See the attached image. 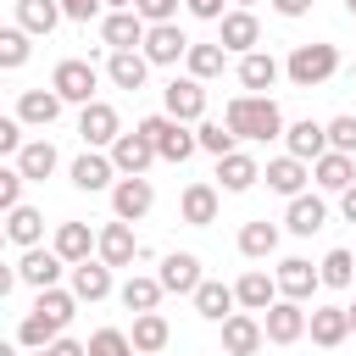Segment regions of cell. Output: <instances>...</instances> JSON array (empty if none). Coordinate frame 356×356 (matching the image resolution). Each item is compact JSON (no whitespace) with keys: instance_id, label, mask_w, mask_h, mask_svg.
Segmentation results:
<instances>
[{"instance_id":"obj_53","label":"cell","mask_w":356,"mask_h":356,"mask_svg":"<svg viewBox=\"0 0 356 356\" xmlns=\"http://www.w3.org/2000/svg\"><path fill=\"white\" fill-rule=\"evenodd\" d=\"M273 11H278V17H306L312 0H273Z\"/></svg>"},{"instance_id":"obj_51","label":"cell","mask_w":356,"mask_h":356,"mask_svg":"<svg viewBox=\"0 0 356 356\" xmlns=\"http://www.w3.org/2000/svg\"><path fill=\"white\" fill-rule=\"evenodd\" d=\"M189 11L195 17H206V22H222L228 11H222V0H189Z\"/></svg>"},{"instance_id":"obj_5","label":"cell","mask_w":356,"mask_h":356,"mask_svg":"<svg viewBox=\"0 0 356 356\" xmlns=\"http://www.w3.org/2000/svg\"><path fill=\"white\" fill-rule=\"evenodd\" d=\"M95 83H100V72H95L89 61H78V56L50 72V89H56L61 100H72V106H89V100H95Z\"/></svg>"},{"instance_id":"obj_11","label":"cell","mask_w":356,"mask_h":356,"mask_svg":"<svg viewBox=\"0 0 356 356\" xmlns=\"http://www.w3.org/2000/svg\"><path fill=\"white\" fill-rule=\"evenodd\" d=\"M261 339H267V328H261L250 312L222 317V350H228V356H256V350H261Z\"/></svg>"},{"instance_id":"obj_10","label":"cell","mask_w":356,"mask_h":356,"mask_svg":"<svg viewBox=\"0 0 356 356\" xmlns=\"http://www.w3.org/2000/svg\"><path fill=\"white\" fill-rule=\"evenodd\" d=\"M273 278H278V295H289V300H312V289L323 284V267H312L306 256H284Z\"/></svg>"},{"instance_id":"obj_28","label":"cell","mask_w":356,"mask_h":356,"mask_svg":"<svg viewBox=\"0 0 356 356\" xmlns=\"http://www.w3.org/2000/svg\"><path fill=\"white\" fill-rule=\"evenodd\" d=\"M167 339H172V328H167L161 312H134V350H139V356L167 350Z\"/></svg>"},{"instance_id":"obj_42","label":"cell","mask_w":356,"mask_h":356,"mask_svg":"<svg viewBox=\"0 0 356 356\" xmlns=\"http://www.w3.org/2000/svg\"><path fill=\"white\" fill-rule=\"evenodd\" d=\"M317 267H323V284H328V289H345V284L356 278V256H350V250H328Z\"/></svg>"},{"instance_id":"obj_37","label":"cell","mask_w":356,"mask_h":356,"mask_svg":"<svg viewBox=\"0 0 356 356\" xmlns=\"http://www.w3.org/2000/svg\"><path fill=\"white\" fill-rule=\"evenodd\" d=\"M239 250H245L250 261H261V256H273V250H278V222H267V217H256V222H245V228H239Z\"/></svg>"},{"instance_id":"obj_36","label":"cell","mask_w":356,"mask_h":356,"mask_svg":"<svg viewBox=\"0 0 356 356\" xmlns=\"http://www.w3.org/2000/svg\"><path fill=\"white\" fill-rule=\"evenodd\" d=\"M284 222H289V234H317V228L328 222V206H323L317 195H295V200H289V217H284Z\"/></svg>"},{"instance_id":"obj_31","label":"cell","mask_w":356,"mask_h":356,"mask_svg":"<svg viewBox=\"0 0 356 356\" xmlns=\"http://www.w3.org/2000/svg\"><path fill=\"white\" fill-rule=\"evenodd\" d=\"M6 239L22 245V250H33V245L44 239V217H39L33 206H11V211H6Z\"/></svg>"},{"instance_id":"obj_40","label":"cell","mask_w":356,"mask_h":356,"mask_svg":"<svg viewBox=\"0 0 356 356\" xmlns=\"http://www.w3.org/2000/svg\"><path fill=\"white\" fill-rule=\"evenodd\" d=\"M222 56H228L222 44H189V56H184V61H189V78H200V83L217 78V72H222Z\"/></svg>"},{"instance_id":"obj_47","label":"cell","mask_w":356,"mask_h":356,"mask_svg":"<svg viewBox=\"0 0 356 356\" xmlns=\"http://www.w3.org/2000/svg\"><path fill=\"white\" fill-rule=\"evenodd\" d=\"M328 150H345V156L356 150V117H334L328 122Z\"/></svg>"},{"instance_id":"obj_18","label":"cell","mask_w":356,"mask_h":356,"mask_svg":"<svg viewBox=\"0 0 356 356\" xmlns=\"http://www.w3.org/2000/svg\"><path fill=\"white\" fill-rule=\"evenodd\" d=\"M134 256H139L134 228H128L122 217H117V222H106V228H100V261H106V267H128Z\"/></svg>"},{"instance_id":"obj_13","label":"cell","mask_w":356,"mask_h":356,"mask_svg":"<svg viewBox=\"0 0 356 356\" xmlns=\"http://www.w3.org/2000/svg\"><path fill=\"white\" fill-rule=\"evenodd\" d=\"M161 150H156V139L150 134H117V145H111V161H117V172H145L150 161H156Z\"/></svg>"},{"instance_id":"obj_20","label":"cell","mask_w":356,"mask_h":356,"mask_svg":"<svg viewBox=\"0 0 356 356\" xmlns=\"http://www.w3.org/2000/svg\"><path fill=\"white\" fill-rule=\"evenodd\" d=\"M61 106H67V100H61L56 89H22L17 117H22V122H33V128H50V122L61 117Z\"/></svg>"},{"instance_id":"obj_45","label":"cell","mask_w":356,"mask_h":356,"mask_svg":"<svg viewBox=\"0 0 356 356\" xmlns=\"http://www.w3.org/2000/svg\"><path fill=\"white\" fill-rule=\"evenodd\" d=\"M28 61V28H6L0 33V67H22Z\"/></svg>"},{"instance_id":"obj_54","label":"cell","mask_w":356,"mask_h":356,"mask_svg":"<svg viewBox=\"0 0 356 356\" xmlns=\"http://www.w3.org/2000/svg\"><path fill=\"white\" fill-rule=\"evenodd\" d=\"M339 211H345V222H356V184L339 195Z\"/></svg>"},{"instance_id":"obj_55","label":"cell","mask_w":356,"mask_h":356,"mask_svg":"<svg viewBox=\"0 0 356 356\" xmlns=\"http://www.w3.org/2000/svg\"><path fill=\"white\" fill-rule=\"evenodd\" d=\"M106 6H117V11H134V0H106Z\"/></svg>"},{"instance_id":"obj_17","label":"cell","mask_w":356,"mask_h":356,"mask_svg":"<svg viewBox=\"0 0 356 356\" xmlns=\"http://www.w3.org/2000/svg\"><path fill=\"white\" fill-rule=\"evenodd\" d=\"M256 178H261L256 156H245V150H228V156H217V184H222L228 195H245Z\"/></svg>"},{"instance_id":"obj_21","label":"cell","mask_w":356,"mask_h":356,"mask_svg":"<svg viewBox=\"0 0 356 356\" xmlns=\"http://www.w3.org/2000/svg\"><path fill=\"white\" fill-rule=\"evenodd\" d=\"M111 178H117V161H111V156H95V150H83V156L72 161V184H78L83 195H95V189H111Z\"/></svg>"},{"instance_id":"obj_49","label":"cell","mask_w":356,"mask_h":356,"mask_svg":"<svg viewBox=\"0 0 356 356\" xmlns=\"http://www.w3.org/2000/svg\"><path fill=\"white\" fill-rule=\"evenodd\" d=\"M0 150H6V156L22 150V117H0Z\"/></svg>"},{"instance_id":"obj_6","label":"cell","mask_w":356,"mask_h":356,"mask_svg":"<svg viewBox=\"0 0 356 356\" xmlns=\"http://www.w3.org/2000/svg\"><path fill=\"white\" fill-rule=\"evenodd\" d=\"M261 328H267V339H273V345H295V339L312 328V317L300 312V300H289V295H284V300H273V306H267Z\"/></svg>"},{"instance_id":"obj_25","label":"cell","mask_w":356,"mask_h":356,"mask_svg":"<svg viewBox=\"0 0 356 356\" xmlns=\"http://www.w3.org/2000/svg\"><path fill=\"white\" fill-rule=\"evenodd\" d=\"M72 295L89 300V306L106 300V295H111V267H106V261H78V267H72Z\"/></svg>"},{"instance_id":"obj_59","label":"cell","mask_w":356,"mask_h":356,"mask_svg":"<svg viewBox=\"0 0 356 356\" xmlns=\"http://www.w3.org/2000/svg\"><path fill=\"white\" fill-rule=\"evenodd\" d=\"M239 6H250V0H239Z\"/></svg>"},{"instance_id":"obj_26","label":"cell","mask_w":356,"mask_h":356,"mask_svg":"<svg viewBox=\"0 0 356 356\" xmlns=\"http://www.w3.org/2000/svg\"><path fill=\"white\" fill-rule=\"evenodd\" d=\"M234 295H239V306H245V312H267V306L278 300V278H267L261 267H250V273L234 284Z\"/></svg>"},{"instance_id":"obj_44","label":"cell","mask_w":356,"mask_h":356,"mask_svg":"<svg viewBox=\"0 0 356 356\" xmlns=\"http://www.w3.org/2000/svg\"><path fill=\"white\" fill-rule=\"evenodd\" d=\"M195 139H200V150H211V156H228L239 134H234L228 122H200V128H195Z\"/></svg>"},{"instance_id":"obj_30","label":"cell","mask_w":356,"mask_h":356,"mask_svg":"<svg viewBox=\"0 0 356 356\" xmlns=\"http://www.w3.org/2000/svg\"><path fill=\"white\" fill-rule=\"evenodd\" d=\"M278 72H284V67H278L273 56H261V50H250V56H239V83H245L250 95H267V89L278 83Z\"/></svg>"},{"instance_id":"obj_50","label":"cell","mask_w":356,"mask_h":356,"mask_svg":"<svg viewBox=\"0 0 356 356\" xmlns=\"http://www.w3.org/2000/svg\"><path fill=\"white\" fill-rule=\"evenodd\" d=\"M100 6H106V0H61V11H67L72 22H89V17L100 11Z\"/></svg>"},{"instance_id":"obj_57","label":"cell","mask_w":356,"mask_h":356,"mask_svg":"<svg viewBox=\"0 0 356 356\" xmlns=\"http://www.w3.org/2000/svg\"><path fill=\"white\" fill-rule=\"evenodd\" d=\"M345 11H350V17H356V0H345Z\"/></svg>"},{"instance_id":"obj_1","label":"cell","mask_w":356,"mask_h":356,"mask_svg":"<svg viewBox=\"0 0 356 356\" xmlns=\"http://www.w3.org/2000/svg\"><path fill=\"white\" fill-rule=\"evenodd\" d=\"M222 122H228L239 139H278V134H284V111H278L273 95H234L228 111H222Z\"/></svg>"},{"instance_id":"obj_56","label":"cell","mask_w":356,"mask_h":356,"mask_svg":"<svg viewBox=\"0 0 356 356\" xmlns=\"http://www.w3.org/2000/svg\"><path fill=\"white\" fill-rule=\"evenodd\" d=\"M345 317H350V334H356V306H345Z\"/></svg>"},{"instance_id":"obj_46","label":"cell","mask_w":356,"mask_h":356,"mask_svg":"<svg viewBox=\"0 0 356 356\" xmlns=\"http://www.w3.org/2000/svg\"><path fill=\"white\" fill-rule=\"evenodd\" d=\"M22 184H28V172L22 167H0V206L11 211V206H22Z\"/></svg>"},{"instance_id":"obj_15","label":"cell","mask_w":356,"mask_h":356,"mask_svg":"<svg viewBox=\"0 0 356 356\" xmlns=\"http://www.w3.org/2000/svg\"><path fill=\"white\" fill-rule=\"evenodd\" d=\"M145 33H150V22H145L139 11H111V17L100 22V39H106L111 50H134V44H145Z\"/></svg>"},{"instance_id":"obj_22","label":"cell","mask_w":356,"mask_h":356,"mask_svg":"<svg viewBox=\"0 0 356 356\" xmlns=\"http://www.w3.org/2000/svg\"><path fill=\"white\" fill-rule=\"evenodd\" d=\"M261 178H267V189H278V195H289V200H295V195H306V178H312V172H306V161H300V156H278V161H267V172H261Z\"/></svg>"},{"instance_id":"obj_38","label":"cell","mask_w":356,"mask_h":356,"mask_svg":"<svg viewBox=\"0 0 356 356\" xmlns=\"http://www.w3.org/2000/svg\"><path fill=\"white\" fill-rule=\"evenodd\" d=\"M17 339H22L28 350H44V345H56V339H61V323H56L50 312H28V317H22V328H17Z\"/></svg>"},{"instance_id":"obj_39","label":"cell","mask_w":356,"mask_h":356,"mask_svg":"<svg viewBox=\"0 0 356 356\" xmlns=\"http://www.w3.org/2000/svg\"><path fill=\"white\" fill-rule=\"evenodd\" d=\"M117 295H122V306H128V312H156V300H161L167 289H161V278H128Z\"/></svg>"},{"instance_id":"obj_23","label":"cell","mask_w":356,"mask_h":356,"mask_svg":"<svg viewBox=\"0 0 356 356\" xmlns=\"http://www.w3.org/2000/svg\"><path fill=\"white\" fill-rule=\"evenodd\" d=\"M312 178H317L323 189L345 195V189L356 184V167H350V156H345V150H328V156H317V161H312Z\"/></svg>"},{"instance_id":"obj_19","label":"cell","mask_w":356,"mask_h":356,"mask_svg":"<svg viewBox=\"0 0 356 356\" xmlns=\"http://www.w3.org/2000/svg\"><path fill=\"white\" fill-rule=\"evenodd\" d=\"M256 39H261V22H256L250 11H228V17H222V39H217L222 50L250 56V50H256Z\"/></svg>"},{"instance_id":"obj_33","label":"cell","mask_w":356,"mask_h":356,"mask_svg":"<svg viewBox=\"0 0 356 356\" xmlns=\"http://www.w3.org/2000/svg\"><path fill=\"white\" fill-rule=\"evenodd\" d=\"M345 334H350V317H345V306H317V312H312V339H317L323 350L345 345Z\"/></svg>"},{"instance_id":"obj_12","label":"cell","mask_w":356,"mask_h":356,"mask_svg":"<svg viewBox=\"0 0 356 356\" xmlns=\"http://www.w3.org/2000/svg\"><path fill=\"white\" fill-rule=\"evenodd\" d=\"M167 111L178 122H200L206 117V83L200 78H172L167 83Z\"/></svg>"},{"instance_id":"obj_27","label":"cell","mask_w":356,"mask_h":356,"mask_svg":"<svg viewBox=\"0 0 356 356\" xmlns=\"http://www.w3.org/2000/svg\"><path fill=\"white\" fill-rule=\"evenodd\" d=\"M234 306H239V295H234L228 284H217V278H206V284L195 289V312H200L206 323H222V317H234Z\"/></svg>"},{"instance_id":"obj_34","label":"cell","mask_w":356,"mask_h":356,"mask_svg":"<svg viewBox=\"0 0 356 356\" xmlns=\"http://www.w3.org/2000/svg\"><path fill=\"white\" fill-rule=\"evenodd\" d=\"M61 17H67L61 0H17V28H28V33H50Z\"/></svg>"},{"instance_id":"obj_58","label":"cell","mask_w":356,"mask_h":356,"mask_svg":"<svg viewBox=\"0 0 356 356\" xmlns=\"http://www.w3.org/2000/svg\"><path fill=\"white\" fill-rule=\"evenodd\" d=\"M33 356H50V350H33Z\"/></svg>"},{"instance_id":"obj_4","label":"cell","mask_w":356,"mask_h":356,"mask_svg":"<svg viewBox=\"0 0 356 356\" xmlns=\"http://www.w3.org/2000/svg\"><path fill=\"white\" fill-rule=\"evenodd\" d=\"M150 206H156V189H150L145 172H122V178L111 184V211H117L122 222H139Z\"/></svg>"},{"instance_id":"obj_35","label":"cell","mask_w":356,"mask_h":356,"mask_svg":"<svg viewBox=\"0 0 356 356\" xmlns=\"http://www.w3.org/2000/svg\"><path fill=\"white\" fill-rule=\"evenodd\" d=\"M17 167L28 172V184H44V178L56 172V145H50V139H33V145H22V150H17Z\"/></svg>"},{"instance_id":"obj_8","label":"cell","mask_w":356,"mask_h":356,"mask_svg":"<svg viewBox=\"0 0 356 356\" xmlns=\"http://www.w3.org/2000/svg\"><path fill=\"white\" fill-rule=\"evenodd\" d=\"M156 278H161V289H167V295H195V289L206 284V278H200V256H195V250H172V256H161V273H156Z\"/></svg>"},{"instance_id":"obj_14","label":"cell","mask_w":356,"mask_h":356,"mask_svg":"<svg viewBox=\"0 0 356 356\" xmlns=\"http://www.w3.org/2000/svg\"><path fill=\"white\" fill-rule=\"evenodd\" d=\"M61 267H72L61 250H22V261H17V273H22V284H33V289H50L56 278H61Z\"/></svg>"},{"instance_id":"obj_29","label":"cell","mask_w":356,"mask_h":356,"mask_svg":"<svg viewBox=\"0 0 356 356\" xmlns=\"http://www.w3.org/2000/svg\"><path fill=\"white\" fill-rule=\"evenodd\" d=\"M106 72H111V83H117V89H145V72H150V56H139V50H111V61H106Z\"/></svg>"},{"instance_id":"obj_52","label":"cell","mask_w":356,"mask_h":356,"mask_svg":"<svg viewBox=\"0 0 356 356\" xmlns=\"http://www.w3.org/2000/svg\"><path fill=\"white\" fill-rule=\"evenodd\" d=\"M50 356H89V345H78V339H56V345H44Z\"/></svg>"},{"instance_id":"obj_3","label":"cell","mask_w":356,"mask_h":356,"mask_svg":"<svg viewBox=\"0 0 356 356\" xmlns=\"http://www.w3.org/2000/svg\"><path fill=\"white\" fill-rule=\"evenodd\" d=\"M139 134H150L156 139V150H161V161H189L195 150H200V139L172 117V111H156V117H145L139 122Z\"/></svg>"},{"instance_id":"obj_2","label":"cell","mask_w":356,"mask_h":356,"mask_svg":"<svg viewBox=\"0 0 356 356\" xmlns=\"http://www.w3.org/2000/svg\"><path fill=\"white\" fill-rule=\"evenodd\" d=\"M284 72H289V83H295V89L328 83V78L339 72V50H334V44H295V50H289V61H284Z\"/></svg>"},{"instance_id":"obj_43","label":"cell","mask_w":356,"mask_h":356,"mask_svg":"<svg viewBox=\"0 0 356 356\" xmlns=\"http://www.w3.org/2000/svg\"><path fill=\"white\" fill-rule=\"evenodd\" d=\"M89 356H134V334H122V328H95V334H89Z\"/></svg>"},{"instance_id":"obj_32","label":"cell","mask_w":356,"mask_h":356,"mask_svg":"<svg viewBox=\"0 0 356 356\" xmlns=\"http://www.w3.org/2000/svg\"><path fill=\"white\" fill-rule=\"evenodd\" d=\"M56 250L78 267V261H89V250H100V234H89V222H61L56 228Z\"/></svg>"},{"instance_id":"obj_24","label":"cell","mask_w":356,"mask_h":356,"mask_svg":"<svg viewBox=\"0 0 356 356\" xmlns=\"http://www.w3.org/2000/svg\"><path fill=\"white\" fill-rule=\"evenodd\" d=\"M178 211H184V222H189V228L217 222V184H189V189H184V200H178Z\"/></svg>"},{"instance_id":"obj_9","label":"cell","mask_w":356,"mask_h":356,"mask_svg":"<svg viewBox=\"0 0 356 356\" xmlns=\"http://www.w3.org/2000/svg\"><path fill=\"white\" fill-rule=\"evenodd\" d=\"M189 44H195V39H184L178 22H150V33H145V56H150V67H172L178 56H189Z\"/></svg>"},{"instance_id":"obj_41","label":"cell","mask_w":356,"mask_h":356,"mask_svg":"<svg viewBox=\"0 0 356 356\" xmlns=\"http://www.w3.org/2000/svg\"><path fill=\"white\" fill-rule=\"evenodd\" d=\"M33 312H50V317H56V323L67 328V323H72V312H78V295H72V289H56V284H50V289H39Z\"/></svg>"},{"instance_id":"obj_7","label":"cell","mask_w":356,"mask_h":356,"mask_svg":"<svg viewBox=\"0 0 356 356\" xmlns=\"http://www.w3.org/2000/svg\"><path fill=\"white\" fill-rule=\"evenodd\" d=\"M117 134H122V122H117V111H111L106 100H89V106L78 111V139H83L89 150H100V145H117Z\"/></svg>"},{"instance_id":"obj_16","label":"cell","mask_w":356,"mask_h":356,"mask_svg":"<svg viewBox=\"0 0 356 356\" xmlns=\"http://www.w3.org/2000/svg\"><path fill=\"white\" fill-rule=\"evenodd\" d=\"M284 139H289V156H300V161L328 156V128H323V122H312V117L289 122V128H284Z\"/></svg>"},{"instance_id":"obj_48","label":"cell","mask_w":356,"mask_h":356,"mask_svg":"<svg viewBox=\"0 0 356 356\" xmlns=\"http://www.w3.org/2000/svg\"><path fill=\"white\" fill-rule=\"evenodd\" d=\"M134 11H139L145 22H172V11H178V0H134Z\"/></svg>"}]
</instances>
